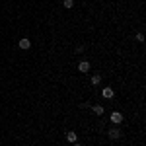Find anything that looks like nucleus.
<instances>
[{"label":"nucleus","instance_id":"f257e3e1","mask_svg":"<svg viewBox=\"0 0 146 146\" xmlns=\"http://www.w3.org/2000/svg\"><path fill=\"white\" fill-rule=\"evenodd\" d=\"M111 123H113V125H121V123H123V113L113 111V113H111Z\"/></svg>","mask_w":146,"mask_h":146},{"label":"nucleus","instance_id":"f03ea898","mask_svg":"<svg viewBox=\"0 0 146 146\" xmlns=\"http://www.w3.org/2000/svg\"><path fill=\"white\" fill-rule=\"evenodd\" d=\"M18 45H20V49H23V51H27V49L31 47V41H29L27 37H23V39H20V43H18Z\"/></svg>","mask_w":146,"mask_h":146},{"label":"nucleus","instance_id":"7ed1b4c3","mask_svg":"<svg viewBox=\"0 0 146 146\" xmlns=\"http://www.w3.org/2000/svg\"><path fill=\"white\" fill-rule=\"evenodd\" d=\"M107 135H109V138H111V140H117V138H121V136H123L119 129H111V131H109Z\"/></svg>","mask_w":146,"mask_h":146},{"label":"nucleus","instance_id":"20e7f679","mask_svg":"<svg viewBox=\"0 0 146 146\" xmlns=\"http://www.w3.org/2000/svg\"><path fill=\"white\" fill-rule=\"evenodd\" d=\"M78 70L80 72H88V70H90V62H88V60H82L78 64Z\"/></svg>","mask_w":146,"mask_h":146},{"label":"nucleus","instance_id":"39448f33","mask_svg":"<svg viewBox=\"0 0 146 146\" xmlns=\"http://www.w3.org/2000/svg\"><path fill=\"white\" fill-rule=\"evenodd\" d=\"M101 94H103V98H105V100H111L113 96H115V92H113L111 88H103V92H101Z\"/></svg>","mask_w":146,"mask_h":146},{"label":"nucleus","instance_id":"423d86ee","mask_svg":"<svg viewBox=\"0 0 146 146\" xmlns=\"http://www.w3.org/2000/svg\"><path fill=\"white\" fill-rule=\"evenodd\" d=\"M66 140L68 142H76V140H78V135H76L74 131H68L66 133Z\"/></svg>","mask_w":146,"mask_h":146},{"label":"nucleus","instance_id":"0eeeda50","mask_svg":"<svg viewBox=\"0 0 146 146\" xmlns=\"http://www.w3.org/2000/svg\"><path fill=\"white\" fill-rule=\"evenodd\" d=\"M92 111L96 113V115H103L105 109H103V105H92Z\"/></svg>","mask_w":146,"mask_h":146},{"label":"nucleus","instance_id":"6e6552de","mask_svg":"<svg viewBox=\"0 0 146 146\" xmlns=\"http://www.w3.org/2000/svg\"><path fill=\"white\" fill-rule=\"evenodd\" d=\"M100 82H101V74H94V76H92V84H94V86H98Z\"/></svg>","mask_w":146,"mask_h":146},{"label":"nucleus","instance_id":"1a4fd4ad","mask_svg":"<svg viewBox=\"0 0 146 146\" xmlns=\"http://www.w3.org/2000/svg\"><path fill=\"white\" fill-rule=\"evenodd\" d=\"M62 6H64L66 10H70V8L74 6V0H64V2H62Z\"/></svg>","mask_w":146,"mask_h":146},{"label":"nucleus","instance_id":"9d476101","mask_svg":"<svg viewBox=\"0 0 146 146\" xmlns=\"http://www.w3.org/2000/svg\"><path fill=\"white\" fill-rule=\"evenodd\" d=\"M136 41H140V43H142V41H144V35H142V33H136Z\"/></svg>","mask_w":146,"mask_h":146},{"label":"nucleus","instance_id":"9b49d317","mask_svg":"<svg viewBox=\"0 0 146 146\" xmlns=\"http://www.w3.org/2000/svg\"><path fill=\"white\" fill-rule=\"evenodd\" d=\"M72 144H74V146H82V144H80V142H72Z\"/></svg>","mask_w":146,"mask_h":146}]
</instances>
